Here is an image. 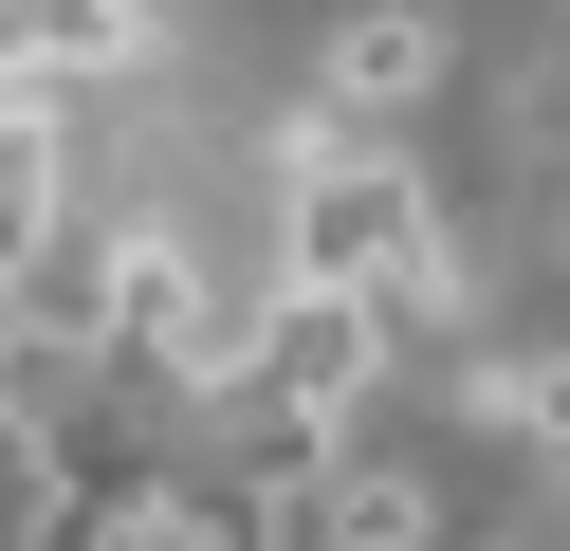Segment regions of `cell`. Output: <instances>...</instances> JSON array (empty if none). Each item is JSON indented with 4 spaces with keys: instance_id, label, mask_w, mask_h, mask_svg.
<instances>
[{
    "instance_id": "6da1fadb",
    "label": "cell",
    "mask_w": 570,
    "mask_h": 551,
    "mask_svg": "<svg viewBox=\"0 0 570 551\" xmlns=\"http://www.w3.org/2000/svg\"><path fill=\"white\" fill-rule=\"evenodd\" d=\"M423 239H442V220H423V166L386 129H350V110H295V129H276V276L386 294Z\"/></svg>"
},
{
    "instance_id": "52a82bcc",
    "label": "cell",
    "mask_w": 570,
    "mask_h": 551,
    "mask_svg": "<svg viewBox=\"0 0 570 551\" xmlns=\"http://www.w3.org/2000/svg\"><path fill=\"white\" fill-rule=\"evenodd\" d=\"M533 460H552V478H570V404H552V423H533Z\"/></svg>"
},
{
    "instance_id": "277c9868",
    "label": "cell",
    "mask_w": 570,
    "mask_h": 551,
    "mask_svg": "<svg viewBox=\"0 0 570 551\" xmlns=\"http://www.w3.org/2000/svg\"><path fill=\"white\" fill-rule=\"evenodd\" d=\"M442 92V19L423 0H368V19L332 37V73H313V110H350V129H386V110H423Z\"/></svg>"
},
{
    "instance_id": "8992f818",
    "label": "cell",
    "mask_w": 570,
    "mask_h": 551,
    "mask_svg": "<svg viewBox=\"0 0 570 551\" xmlns=\"http://www.w3.org/2000/svg\"><path fill=\"white\" fill-rule=\"evenodd\" d=\"M129 533H148V478H111V460H56L19 496V551H129Z\"/></svg>"
},
{
    "instance_id": "ba28073f",
    "label": "cell",
    "mask_w": 570,
    "mask_h": 551,
    "mask_svg": "<svg viewBox=\"0 0 570 551\" xmlns=\"http://www.w3.org/2000/svg\"><path fill=\"white\" fill-rule=\"evenodd\" d=\"M442 551H515V533H442Z\"/></svg>"
},
{
    "instance_id": "5b68a950",
    "label": "cell",
    "mask_w": 570,
    "mask_h": 551,
    "mask_svg": "<svg viewBox=\"0 0 570 551\" xmlns=\"http://www.w3.org/2000/svg\"><path fill=\"white\" fill-rule=\"evenodd\" d=\"M129 37H148L129 0H0V73H75L92 92V73H129Z\"/></svg>"
},
{
    "instance_id": "3957f363",
    "label": "cell",
    "mask_w": 570,
    "mask_h": 551,
    "mask_svg": "<svg viewBox=\"0 0 570 551\" xmlns=\"http://www.w3.org/2000/svg\"><path fill=\"white\" fill-rule=\"evenodd\" d=\"M295 551H442V496L423 478H386V460H313L295 496H258Z\"/></svg>"
},
{
    "instance_id": "7a4b0ae2",
    "label": "cell",
    "mask_w": 570,
    "mask_h": 551,
    "mask_svg": "<svg viewBox=\"0 0 570 551\" xmlns=\"http://www.w3.org/2000/svg\"><path fill=\"white\" fill-rule=\"evenodd\" d=\"M368 367H386V294H313V276H276L258 331H239V386L295 404V423H350V404H368Z\"/></svg>"
}]
</instances>
